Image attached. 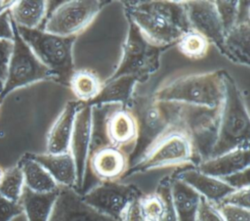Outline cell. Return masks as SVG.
I'll use <instances>...</instances> for the list:
<instances>
[{"mask_svg": "<svg viewBox=\"0 0 250 221\" xmlns=\"http://www.w3.org/2000/svg\"><path fill=\"white\" fill-rule=\"evenodd\" d=\"M127 20L132 22L151 44L168 48L176 45L190 29L184 1H125Z\"/></svg>", "mask_w": 250, "mask_h": 221, "instance_id": "1", "label": "cell"}, {"mask_svg": "<svg viewBox=\"0 0 250 221\" xmlns=\"http://www.w3.org/2000/svg\"><path fill=\"white\" fill-rule=\"evenodd\" d=\"M126 108L132 111L138 125L137 142L129 155L130 167L158 140L182 127V105L156 101L151 95H133Z\"/></svg>", "mask_w": 250, "mask_h": 221, "instance_id": "2", "label": "cell"}, {"mask_svg": "<svg viewBox=\"0 0 250 221\" xmlns=\"http://www.w3.org/2000/svg\"><path fill=\"white\" fill-rule=\"evenodd\" d=\"M224 71L221 69L178 77L161 85L151 96L160 102L207 108L219 107L225 96Z\"/></svg>", "mask_w": 250, "mask_h": 221, "instance_id": "3", "label": "cell"}, {"mask_svg": "<svg viewBox=\"0 0 250 221\" xmlns=\"http://www.w3.org/2000/svg\"><path fill=\"white\" fill-rule=\"evenodd\" d=\"M224 84L219 135L211 157L249 145L250 120L246 104L235 81L226 70Z\"/></svg>", "mask_w": 250, "mask_h": 221, "instance_id": "4", "label": "cell"}, {"mask_svg": "<svg viewBox=\"0 0 250 221\" xmlns=\"http://www.w3.org/2000/svg\"><path fill=\"white\" fill-rule=\"evenodd\" d=\"M16 27L37 59L54 73L56 81L67 84L74 71L72 49L76 37L59 36L41 28Z\"/></svg>", "mask_w": 250, "mask_h": 221, "instance_id": "5", "label": "cell"}, {"mask_svg": "<svg viewBox=\"0 0 250 221\" xmlns=\"http://www.w3.org/2000/svg\"><path fill=\"white\" fill-rule=\"evenodd\" d=\"M126 38L122 45L120 63L109 78L132 75L138 82H146L160 66V54L165 48L151 44L130 21Z\"/></svg>", "mask_w": 250, "mask_h": 221, "instance_id": "6", "label": "cell"}, {"mask_svg": "<svg viewBox=\"0 0 250 221\" xmlns=\"http://www.w3.org/2000/svg\"><path fill=\"white\" fill-rule=\"evenodd\" d=\"M11 23L14 33L13 50L8 63L6 78L0 91V102L17 88L42 80L56 81L54 73L37 59L32 50L21 37L12 20Z\"/></svg>", "mask_w": 250, "mask_h": 221, "instance_id": "7", "label": "cell"}, {"mask_svg": "<svg viewBox=\"0 0 250 221\" xmlns=\"http://www.w3.org/2000/svg\"><path fill=\"white\" fill-rule=\"evenodd\" d=\"M196 155L191 142L182 127L176 128L158 140L137 162L132 164L124 177L151 169L195 162Z\"/></svg>", "mask_w": 250, "mask_h": 221, "instance_id": "8", "label": "cell"}, {"mask_svg": "<svg viewBox=\"0 0 250 221\" xmlns=\"http://www.w3.org/2000/svg\"><path fill=\"white\" fill-rule=\"evenodd\" d=\"M221 106L182 105L181 126L191 142L198 163L212 156L219 135Z\"/></svg>", "mask_w": 250, "mask_h": 221, "instance_id": "9", "label": "cell"}, {"mask_svg": "<svg viewBox=\"0 0 250 221\" xmlns=\"http://www.w3.org/2000/svg\"><path fill=\"white\" fill-rule=\"evenodd\" d=\"M103 2L97 0H71L57 6L45 21L46 32L63 37H76L96 19Z\"/></svg>", "mask_w": 250, "mask_h": 221, "instance_id": "10", "label": "cell"}, {"mask_svg": "<svg viewBox=\"0 0 250 221\" xmlns=\"http://www.w3.org/2000/svg\"><path fill=\"white\" fill-rule=\"evenodd\" d=\"M143 195L134 185L104 181L82 196L83 200L99 212L122 221L128 205Z\"/></svg>", "mask_w": 250, "mask_h": 221, "instance_id": "11", "label": "cell"}, {"mask_svg": "<svg viewBox=\"0 0 250 221\" xmlns=\"http://www.w3.org/2000/svg\"><path fill=\"white\" fill-rule=\"evenodd\" d=\"M103 131L108 145L122 149L129 155H131L138 138V125L128 108L120 104H110Z\"/></svg>", "mask_w": 250, "mask_h": 221, "instance_id": "12", "label": "cell"}, {"mask_svg": "<svg viewBox=\"0 0 250 221\" xmlns=\"http://www.w3.org/2000/svg\"><path fill=\"white\" fill-rule=\"evenodd\" d=\"M92 136V106L81 103L75 114L69 143V153L74 160L77 188H82L87 170Z\"/></svg>", "mask_w": 250, "mask_h": 221, "instance_id": "13", "label": "cell"}, {"mask_svg": "<svg viewBox=\"0 0 250 221\" xmlns=\"http://www.w3.org/2000/svg\"><path fill=\"white\" fill-rule=\"evenodd\" d=\"M190 29L202 34L210 44L221 51L225 30L214 1H184Z\"/></svg>", "mask_w": 250, "mask_h": 221, "instance_id": "14", "label": "cell"}, {"mask_svg": "<svg viewBox=\"0 0 250 221\" xmlns=\"http://www.w3.org/2000/svg\"><path fill=\"white\" fill-rule=\"evenodd\" d=\"M49 221H116L90 206L74 188L60 187Z\"/></svg>", "mask_w": 250, "mask_h": 221, "instance_id": "15", "label": "cell"}, {"mask_svg": "<svg viewBox=\"0 0 250 221\" xmlns=\"http://www.w3.org/2000/svg\"><path fill=\"white\" fill-rule=\"evenodd\" d=\"M130 165L129 155L111 145L99 147L90 152L87 167L93 175L104 181H117L124 177Z\"/></svg>", "mask_w": 250, "mask_h": 221, "instance_id": "16", "label": "cell"}, {"mask_svg": "<svg viewBox=\"0 0 250 221\" xmlns=\"http://www.w3.org/2000/svg\"><path fill=\"white\" fill-rule=\"evenodd\" d=\"M249 164L250 150L247 145L200 161L196 168L202 173L222 179L248 168Z\"/></svg>", "mask_w": 250, "mask_h": 221, "instance_id": "17", "label": "cell"}, {"mask_svg": "<svg viewBox=\"0 0 250 221\" xmlns=\"http://www.w3.org/2000/svg\"><path fill=\"white\" fill-rule=\"evenodd\" d=\"M175 178L185 182L197 192L201 198L212 203L221 202L234 189L220 178L202 173L197 168H188L179 172Z\"/></svg>", "mask_w": 250, "mask_h": 221, "instance_id": "18", "label": "cell"}, {"mask_svg": "<svg viewBox=\"0 0 250 221\" xmlns=\"http://www.w3.org/2000/svg\"><path fill=\"white\" fill-rule=\"evenodd\" d=\"M80 104L81 102L78 101H69L65 104L48 132L46 143L47 154H63L69 152L74 118Z\"/></svg>", "mask_w": 250, "mask_h": 221, "instance_id": "19", "label": "cell"}, {"mask_svg": "<svg viewBox=\"0 0 250 221\" xmlns=\"http://www.w3.org/2000/svg\"><path fill=\"white\" fill-rule=\"evenodd\" d=\"M29 155L49 172V174L60 187H76V167L69 152L63 154L46 153Z\"/></svg>", "mask_w": 250, "mask_h": 221, "instance_id": "20", "label": "cell"}, {"mask_svg": "<svg viewBox=\"0 0 250 221\" xmlns=\"http://www.w3.org/2000/svg\"><path fill=\"white\" fill-rule=\"evenodd\" d=\"M235 64L248 66L250 64V22H239L225 34L220 51Z\"/></svg>", "mask_w": 250, "mask_h": 221, "instance_id": "21", "label": "cell"}, {"mask_svg": "<svg viewBox=\"0 0 250 221\" xmlns=\"http://www.w3.org/2000/svg\"><path fill=\"white\" fill-rule=\"evenodd\" d=\"M138 79L132 75H121L115 78H108L103 84L99 95L88 105L120 104L127 107L132 96Z\"/></svg>", "mask_w": 250, "mask_h": 221, "instance_id": "22", "label": "cell"}, {"mask_svg": "<svg viewBox=\"0 0 250 221\" xmlns=\"http://www.w3.org/2000/svg\"><path fill=\"white\" fill-rule=\"evenodd\" d=\"M171 198L177 221H196L201 197L185 182L173 177L170 182Z\"/></svg>", "mask_w": 250, "mask_h": 221, "instance_id": "23", "label": "cell"}, {"mask_svg": "<svg viewBox=\"0 0 250 221\" xmlns=\"http://www.w3.org/2000/svg\"><path fill=\"white\" fill-rule=\"evenodd\" d=\"M18 165L22 172L24 187L28 190L38 194H48L59 191L60 186L53 177L40 163L34 160L29 154L22 156Z\"/></svg>", "mask_w": 250, "mask_h": 221, "instance_id": "24", "label": "cell"}, {"mask_svg": "<svg viewBox=\"0 0 250 221\" xmlns=\"http://www.w3.org/2000/svg\"><path fill=\"white\" fill-rule=\"evenodd\" d=\"M48 2L43 0L14 1L8 14L10 19L18 26L28 29L39 28L43 20L47 17Z\"/></svg>", "mask_w": 250, "mask_h": 221, "instance_id": "25", "label": "cell"}, {"mask_svg": "<svg viewBox=\"0 0 250 221\" xmlns=\"http://www.w3.org/2000/svg\"><path fill=\"white\" fill-rule=\"evenodd\" d=\"M58 192L48 194L34 193L23 188L20 203L27 221H49Z\"/></svg>", "mask_w": 250, "mask_h": 221, "instance_id": "26", "label": "cell"}, {"mask_svg": "<svg viewBox=\"0 0 250 221\" xmlns=\"http://www.w3.org/2000/svg\"><path fill=\"white\" fill-rule=\"evenodd\" d=\"M67 84L78 102L89 104L101 92L104 81L95 70L81 68L72 72Z\"/></svg>", "mask_w": 250, "mask_h": 221, "instance_id": "27", "label": "cell"}, {"mask_svg": "<svg viewBox=\"0 0 250 221\" xmlns=\"http://www.w3.org/2000/svg\"><path fill=\"white\" fill-rule=\"evenodd\" d=\"M182 55L190 60H201L206 57L210 43L200 33L193 29L185 32L176 43Z\"/></svg>", "mask_w": 250, "mask_h": 221, "instance_id": "28", "label": "cell"}, {"mask_svg": "<svg viewBox=\"0 0 250 221\" xmlns=\"http://www.w3.org/2000/svg\"><path fill=\"white\" fill-rule=\"evenodd\" d=\"M24 188L23 176L20 166L17 164L4 171L0 182V195L5 199L19 202Z\"/></svg>", "mask_w": 250, "mask_h": 221, "instance_id": "29", "label": "cell"}, {"mask_svg": "<svg viewBox=\"0 0 250 221\" xmlns=\"http://www.w3.org/2000/svg\"><path fill=\"white\" fill-rule=\"evenodd\" d=\"M225 34L238 22L239 1H214Z\"/></svg>", "mask_w": 250, "mask_h": 221, "instance_id": "30", "label": "cell"}, {"mask_svg": "<svg viewBox=\"0 0 250 221\" xmlns=\"http://www.w3.org/2000/svg\"><path fill=\"white\" fill-rule=\"evenodd\" d=\"M141 206L146 221H158L164 207L163 199L157 194L142 196Z\"/></svg>", "mask_w": 250, "mask_h": 221, "instance_id": "31", "label": "cell"}, {"mask_svg": "<svg viewBox=\"0 0 250 221\" xmlns=\"http://www.w3.org/2000/svg\"><path fill=\"white\" fill-rule=\"evenodd\" d=\"M170 178L163 179L158 187L155 193H157L161 199H163L164 207L162 214L158 221H177V215L173 206L172 198H171V188H170Z\"/></svg>", "mask_w": 250, "mask_h": 221, "instance_id": "32", "label": "cell"}, {"mask_svg": "<svg viewBox=\"0 0 250 221\" xmlns=\"http://www.w3.org/2000/svg\"><path fill=\"white\" fill-rule=\"evenodd\" d=\"M215 205L225 221H250V209L226 203H217Z\"/></svg>", "mask_w": 250, "mask_h": 221, "instance_id": "33", "label": "cell"}, {"mask_svg": "<svg viewBox=\"0 0 250 221\" xmlns=\"http://www.w3.org/2000/svg\"><path fill=\"white\" fill-rule=\"evenodd\" d=\"M196 221H225L216 205L201 198L197 209Z\"/></svg>", "mask_w": 250, "mask_h": 221, "instance_id": "34", "label": "cell"}, {"mask_svg": "<svg viewBox=\"0 0 250 221\" xmlns=\"http://www.w3.org/2000/svg\"><path fill=\"white\" fill-rule=\"evenodd\" d=\"M22 213L20 202L11 201L0 195V221H12Z\"/></svg>", "mask_w": 250, "mask_h": 221, "instance_id": "35", "label": "cell"}, {"mask_svg": "<svg viewBox=\"0 0 250 221\" xmlns=\"http://www.w3.org/2000/svg\"><path fill=\"white\" fill-rule=\"evenodd\" d=\"M249 199H250L249 188H242V189L232 191L219 203H226V204H230V205L249 209V206H250Z\"/></svg>", "mask_w": 250, "mask_h": 221, "instance_id": "36", "label": "cell"}, {"mask_svg": "<svg viewBox=\"0 0 250 221\" xmlns=\"http://www.w3.org/2000/svg\"><path fill=\"white\" fill-rule=\"evenodd\" d=\"M249 167L243 169L241 171L235 172L231 175L222 178L224 182H226L229 187L234 190L242 189V188H249L250 184V176H249Z\"/></svg>", "mask_w": 250, "mask_h": 221, "instance_id": "37", "label": "cell"}, {"mask_svg": "<svg viewBox=\"0 0 250 221\" xmlns=\"http://www.w3.org/2000/svg\"><path fill=\"white\" fill-rule=\"evenodd\" d=\"M13 50V40L0 39V81L3 83L6 74L8 63Z\"/></svg>", "mask_w": 250, "mask_h": 221, "instance_id": "38", "label": "cell"}, {"mask_svg": "<svg viewBox=\"0 0 250 221\" xmlns=\"http://www.w3.org/2000/svg\"><path fill=\"white\" fill-rule=\"evenodd\" d=\"M141 198L134 199L128 205V207L124 212L122 221H146L142 210Z\"/></svg>", "mask_w": 250, "mask_h": 221, "instance_id": "39", "label": "cell"}, {"mask_svg": "<svg viewBox=\"0 0 250 221\" xmlns=\"http://www.w3.org/2000/svg\"><path fill=\"white\" fill-rule=\"evenodd\" d=\"M13 27L7 12L0 13V39L13 40Z\"/></svg>", "mask_w": 250, "mask_h": 221, "instance_id": "40", "label": "cell"}, {"mask_svg": "<svg viewBox=\"0 0 250 221\" xmlns=\"http://www.w3.org/2000/svg\"><path fill=\"white\" fill-rule=\"evenodd\" d=\"M4 169L0 166V182H1V180H2V178H3V175H4Z\"/></svg>", "mask_w": 250, "mask_h": 221, "instance_id": "41", "label": "cell"}, {"mask_svg": "<svg viewBox=\"0 0 250 221\" xmlns=\"http://www.w3.org/2000/svg\"><path fill=\"white\" fill-rule=\"evenodd\" d=\"M2 85H3V83L0 81V91H1V89H2Z\"/></svg>", "mask_w": 250, "mask_h": 221, "instance_id": "42", "label": "cell"}]
</instances>
